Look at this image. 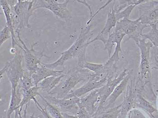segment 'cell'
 <instances>
[{
	"label": "cell",
	"mask_w": 158,
	"mask_h": 118,
	"mask_svg": "<svg viewBox=\"0 0 158 118\" xmlns=\"http://www.w3.org/2000/svg\"></svg>",
	"instance_id": "38"
},
{
	"label": "cell",
	"mask_w": 158,
	"mask_h": 118,
	"mask_svg": "<svg viewBox=\"0 0 158 118\" xmlns=\"http://www.w3.org/2000/svg\"><path fill=\"white\" fill-rule=\"evenodd\" d=\"M1 39H0V45L2 46L4 43L9 39H11V34L10 30L9 27L6 25L1 30Z\"/></svg>",
	"instance_id": "28"
},
{
	"label": "cell",
	"mask_w": 158,
	"mask_h": 118,
	"mask_svg": "<svg viewBox=\"0 0 158 118\" xmlns=\"http://www.w3.org/2000/svg\"><path fill=\"white\" fill-rule=\"evenodd\" d=\"M146 0H130V1H113V6L115 11L116 14L121 11L123 10L130 6L134 5L138 6V5L144 2Z\"/></svg>",
	"instance_id": "21"
},
{
	"label": "cell",
	"mask_w": 158,
	"mask_h": 118,
	"mask_svg": "<svg viewBox=\"0 0 158 118\" xmlns=\"http://www.w3.org/2000/svg\"><path fill=\"white\" fill-rule=\"evenodd\" d=\"M31 118H40V117H32Z\"/></svg>",
	"instance_id": "36"
},
{
	"label": "cell",
	"mask_w": 158,
	"mask_h": 118,
	"mask_svg": "<svg viewBox=\"0 0 158 118\" xmlns=\"http://www.w3.org/2000/svg\"><path fill=\"white\" fill-rule=\"evenodd\" d=\"M61 114L63 118H79L77 116H71V115H68L65 112H61Z\"/></svg>",
	"instance_id": "32"
},
{
	"label": "cell",
	"mask_w": 158,
	"mask_h": 118,
	"mask_svg": "<svg viewBox=\"0 0 158 118\" xmlns=\"http://www.w3.org/2000/svg\"><path fill=\"white\" fill-rule=\"evenodd\" d=\"M155 60L156 61V64L157 67L158 69V57L156 55L155 56Z\"/></svg>",
	"instance_id": "34"
},
{
	"label": "cell",
	"mask_w": 158,
	"mask_h": 118,
	"mask_svg": "<svg viewBox=\"0 0 158 118\" xmlns=\"http://www.w3.org/2000/svg\"><path fill=\"white\" fill-rule=\"evenodd\" d=\"M135 44L140 50V54L139 67L140 77L138 79L142 84L151 76V51L154 46L149 41L143 39H140Z\"/></svg>",
	"instance_id": "8"
},
{
	"label": "cell",
	"mask_w": 158,
	"mask_h": 118,
	"mask_svg": "<svg viewBox=\"0 0 158 118\" xmlns=\"http://www.w3.org/2000/svg\"><path fill=\"white\" fill-rule=\"evenodd\" d=\"M91 26L92 24H90L81 28L77 39L69 49L61 53L60 58L55 62L49 64L42 63V64L49 69L55 70L59 66H64L67 60L77 58V67L83 68L84 64L86 61V52L87 48L89 45V42L94 35L93 31L91 30Z\"/></svg>",
	"instance_id": "1"
},
{
	"label": "cell",
	"mask_w": 158,
	"mask_h": 118,
	"mask_svg": "<svg viewBox=\"0 0 158 118\" xmlns=\"http://www.w3.org/2000/svg\"><path fill=\"white\" fill-rule=\"evenodd\" d=\"M156 55L158 57V48H157L156 49Z\"/></svg>",
	"instance_id": "35"
},
{
	"label": "cell",
	"mask_w": 158,
	"mask_h": 118,
	"mask_svg": "<svg viewBox=\"0 0 158 118\" xmlns=\"http://www.w3.org/2000/svg\"><path fill=\"white\" fill-rule=\"evenodd\" d=\"M66 72L64 71L49 69L41 64L37 68L35 73L32 75L33 84L35 86H38V84L44 79L51 76H59Z\"/></svg>",
	"instance_id": "14"
},
{
	"label": "cell",
	"mask_w": 158,
	"mask_h": 118,
	"mask_svg": "<svg viewBox=\"0 0 158 118\" xmlns=\"http://www.w3.org/2000/svg\"><path fill=\"white\" fill-rule=\"evenodd\" d=\"M76 2H78L80 3L81 4H83L85 6L87 7L88 8L89 10V13H90V18L92 17L93 15V14L92 10L91 7H90V6L88 4V3H87V1H76Z\"/></svg>",
	"instance_id": "31"
},
{
	"label": "cell",
	"mask_w": 158,
	"mask_h": 118,
	"mask_svg": "<svg viewBox=\"0 0 158 118\" xmlns=\"http://www.w3.org/2000/svg\"><path fill=\"white\" fill-rule=\"evenodd\" d=\"M117 22L118 21L116 17V12L112 6L109 10V13L107 15L106 23L103 30H101V32L94 39L91 40L89 42V44L97 41H100L104 44L106 42V39H108L109 35L111 33V30L113 28H115L116 27Z\"/></svg>",
	"instance_id": "12"
},
{
	"label": "cell",
	"mask_w": 158,
	"mask_h": 118,
	"mask_svg": "<svg viewBox=\"0 0 158 118\" xmlns=\"http://www.w3.org/2000/svg\"><path fill=\"white\" fill-rule=\"evenodd\" d=\"M33 100L35 102L37 108L42 113L43 116H44V118H53L49 114L48 112H47L45 108H43L42 106L40 105V103L38 102L36 98H35Z\"/></svg>",
	"instance_id": "30"
},
{
	"label": "cell",
	"mask_w": 158,
	"mask_h": 118,
	"mask_svg": "<svg viewBox=\"0 0 158 118\" xmlns=\"http://www.w3.org/2000/svg\"><path fill=\"white\" fill-rule=\"evenodd\" d=\"M40 89V87L38 86H34L32 88L29 89L28 91L26 92L22 93L23 97H22V101L20 103L19 106V110L18 112V115L20 116V112L22 111V107L25 104L29 103L31 100H34L35 98L37 96H40V92H39V90Z\"/></svg>",
	"instance_id": "20"
},
{
	"label": "cell",
	"mask_w": 158,
	"mask_h": 118,
	"mask_svg": "<svg viewBox=\"0 0 158 118\" xmlns=\"http://www.w3.org/2000/svg\"><path fill=\"white\" fill-rule=\"evenodd\" d=\"M136 6L134 5L130 6L123 10L120 12L116 14V17L117 21H119L124 18H130V16L131 12Z\"/></svg>",
	"instance_id": "26"
},
{
	"label": "cell",
	"mask_w": 158,
	"mask_h": 118,
	"mask_svg": "<svg viewBox=\"0 0 158 118\" xmlns=\"http://www.w3.org/2000/svg\"><path fill=\"white\" fill-rule=\"evenodd\" d=\"M51 104H53L59 110L64 112H73L77 110L78 111L79 107L77 102L80 98L74 97L72 98H63L60 99L53 96H43Z\"/></svg>",
	"instance_id": "11"
},
{
	"label": "cell",
	"mask_w": 158,
	"mask_h": 118,
	"mask_svg": "<svg viewBox=\"0 0 158 118\" xmlns=\"http://www.w3.org/2000/svg\"><path fill=\"white\" fill-rule=\"evenodd\" d=\"M137 6L138 18L142 24L151 26L158 21V1H146Z\"/></svg>",
	"instance_id": "9"
},
{
	"label": "cell",
	"mask_w": 158,
	"mask_h": 118,
	"mask_svg": "<svg viewBox=\"0 0 158 118\" xmlns=\"http://www.w3.org/2000/svg\"><path fill=\"white\" fill-rule=\"evenodd\" d=\"M66 73L67 72L59 76H51L46 78L39 83L38 86L40 87V89L48 94L60 83L66 75Z\"/></svg>",
	"instance_id": "18"
},
{
	"label": "cell",
	"mask_w": 158,
	"mask_h": 118,
	"mask_svg": "<svg viewBox=\"0 0 158 118\" xmlns=\"http://www.w3.org/2000/svg\"><path fill=\"white\" fill-rule=\"evenodd\" d=\"M20 86L18 89H11V99L7 112V118H10V115L14 111H16L19 108V105L22 101L21 94L20 92Z\"/></svg>",
	"instance_id": "19"
},
{
	"label": "cell",
	"mask_w": 158,
	"mask_h": 118,
	"mask_svg": "<svg viewBox=\"0 0 158 118\" xmlns=\"http://www.w3.org/2000/svg\"><path fill=\"white\" fill-rule=\"evenodd\" d=\"M104 64H96L86 61L83 66V68L88 69L95 74H98L103 71Z\"/></svg>",
	"instance_id": "25"
},
{
	"label": "cell",
	"mask_w": 158,
	"mask_h": 118,
	"mask_svg": "<svg viewBox=\"0 0 158 118\" xmlns=\"http://www.w3.org/2000/svg\"><path fill=\"white\" fill-rule=\"evenodd\" d=\"M149 27V25L142 24L138 18L135 20L124 18L117 22L114 30L120 31L127 36L126 41L131 39L136 43L142 39L143 30Z\"/></svg>",
	"instance_id": "6"
},
{
	"label": "cell",
	"mask_w": 158,
	"mask_h": 118,
	"mask_svg": "<svg viewBox=\"0 0 158 118\" xmlns=\"http://www.w3.org/2000/svg\"><path fill=\"white\" fill-rule=\"evenodd\" d=\"M69 1L59 3L56 0H36L34 1V10L39 8H44L51 11L54 15L63 19L67 23L73 19L72 13L68 10Z\"/></svg>",
	"instance_id": "7"
},
{
	"label": "cell",
	"mask_w": 158,
	"mask_h": 118,
	"mask_svg": "<svg viewBox=\"0 0 158 118\" xmlns=\"http://www.w3.org/2000/svg\"><path fill=\"white\" fill-rule=\"evenodd\" d=\"M129 72L128 69H124L118 76L114 79H108L106 83L101 88L98 89L99 98L96 113L99 112L103 108L104 103L108 100L110 95L112 94L116 87L121 82Z\"/></svg>",
	"instance_id": "10"
},
{
	"label": "cell",
	"mask_w": 158,
	"mask_h": 118,
	"mask_svg": "<svg viewBox=\"0 0 158 118\" xmlns=\"http://www.w3.org/2000/svg\"><path fill=\"white\" fill-rule=\"evenodd\" d=\"M10 52L11 54H15L16 52V49H15V48H11Z\"/></svg>",
	"instance_id": "33"
},
{
	"label": "cell",
	"mask_w": 158,
	"mask_h": 118,
	"mask_svg": "<svg viewBox=\"0 0 158 118\" xmlns=\"http://www.w3.org/2000/svg\"><path fill=\"white\" fill-rule=\"evenodd\" d=\"M24 56L20 50L17 51L14 57L7 62L6 65L0 71V75L6 73L12 89H16L18 83L24 75V69L23 67Z\"/></svg>",
	"instance_id": "4"
},
{
	"label": "cell",
	"mask_w": 158,
	"mask_h": 118,
	"mask_svg": "<svg viewBox=\"0 0 158 118\" xmlns=\"http://www.w3.org/2000/svg\"><path fill=\"white\" fill-rule=\"evenodd\" d=\"M158 22H157V24H158Z\"/></svg>",
	"instance_id": "37"
},
{
	"label": "cell",
	"mask_w": 158,
	"mask_h": 118,
	"mask_svg": "<svg viewBox=\"0 0 158 118\" xmlns=\"http://www.w3.org/2000/svg\"><path fill=\"white\" fill-rule=\"evenodd\" d=\"M34 1L18 0L15 5H10L11 7V17L15 35H20L24 28L32 29L29 23V19L34 11Z\"/></svg>",
	"instance_id": "3"
},
{
	"label": "cell",
	"mask_w": 158,
	"mask_h": 118,
	"mask_svg": "<svg viewBox=\"0 0 158 118\" xmlns=\"http://www.w3.org/2000/svg\"><path fill=\"white\" fill-rule=\"evenodd\" d=\"M108 79V78H105L98 81H88L82 86L75 91H72L64 98H69L74 97L80 98L88 92L102 87L106 83Z\"/></svg>",
	"instance_id": "13"
},
{
	"label": "cell",
	"mask_w": 158,
	"mask_h": 118,
	"mask_svg": "<svg viewBox=\"0 0 158 118\" xmlns=\"http://www.w3.org/2000/svg\"><path fill=\"white\" fill-rule=\"evenodd\" d=\"M0 5L5 16L6 25L9 27L11 32L12 48H15V46H19V44L17 42L16 35L15 33L12 17H11V7L7 1L6 0H1Z\"/></svg>",
	"instance_id": "15"
},
{
	"label": "cell",
	"mask_w": 158,
	"mask_h": 118,
	"mask_svg": "<svg viewBox=\"0 0 158 118\" xmlns=\"http://www.w3.org/2000/svg\"><path fill=\"white\" fill-rule=\"evenodd\" d=\"M93 74L91 71L85 68L77 67L71 69L67 72L60 83L48 94L56 95L55 97L60 99L64 98L78 83L89 80Z\"/></svg>",
	"instance_id": "2"
},
{
	"label": "cell",
	"mask_w": 158,
	"mask_h": 118,
	"mask_svg": "<svg viewBox=\"0 0 158 118\" xmlns=\"http://www.w3.org/2000/svg\"><path fill=\"white\" fill-rule=\"evenodd\" d=\"M19 83L23 93L26 92L29 89L35 86L33 84L32 77L30 76L29 71L26 69H24V75L20 79Z\"/></svg>",
	"instance_id": "23"
},
{
	"label": "cell",
	"mask_w": 158,
	"mask_h": 118,
	"mask_svg": "<svg viewBox=\"0 0 158 118\" xmlns=\"http://www.w3.org/2000/svg\"><path fill=\"white\" fill-rule=\"evenodd\" d=\"M122 105L117 106L115 108L110 109L107 112H105L104 114L102 115H100L98 117H96L95 118H116L119 112L121 111V109L119 110V109H121Z\"/></svg>",
	"instance_id": "27"
},
{
	"label": "cell",
	"mask_w": 158,
	"mask_h": 118,
	"mask_svg": "<svg viewBox=\"0 0 158 118\" xmlns=\"http://www.w3.org/2000/svg\"><path fill=\"white\" fill-rule=\"evenodd\" d=\"M20 35H18L16 37L22 45V46L20 45L18 47L23 51L26 69L29 71L30 76L32 77V75L35 73L37 68L41 65V59L44 56L47 57V56L44 55V50H43L42 51H38L35 49V47L38 44L39 42L33 43L31 48H28L21 39Z\"/></svg>",
	"instance_id": "5"
},
{
	"label": "cell",
	"mask_w": 158,
	"mask_h": 118,
	"mask_svg": "<svg viewBox=\"0 0 158 118\" xmlns=\"http://www.w3.org/2000/svg\"><path fill=\"white\" fill-rule=\"evenodd\" d=\"M131 75V72L128 74L124 79L116 87L112 94L110 95V97L108 99V104L105 107V109H108L112 106L113 104L115 102L119 96L123 92L125 88H126L127 84L129 81L130 79Z\"/></svg>",
	"instance_id": "17"
},
{
	"label": "cell",
	"mask_w": 158,
	"mask_h": 118,
	"mask_svg": "<svg viewBox=\"0 0 158 118\" xmlns=\"http://www.w3.org/2000/svg\"><path fill=\"white\" fill-rule=\"evenodd\" d=\"M98 89L92 91L89 94L83 98H80L77 103L81 105L85 108L86 110L92 116L94 112L97 111V108L95 106L96 103H98Z\"/></svg>",
	"instance_id": "16"
},
{
	"label": "cell",
	"mask_w": 158,
	"mask_h": 118,
	"mask_svg": "<svg viewBox=\"0 0 158 118\" xmlns=\"http://www.w3.org/2000/svg\"><path fill=\"white\" fill-rule=\"evenodd\" d=\"M40 96L44 102L45 104L46 105L45 109L52 117L53 118H63L62 115H61V112H60L57 108L53 106L52 104H51L43 96V95L40 94Z\"/></svg>",
	"instance_id": "24"
},
{
	"label": "cell",
	"mask_w": 158,
	"mask_h": 118,
	"mask_svg": "<svg viewBox=\"0 0 158 118\" xmlns=\"http://www.w3.org/2000/svg\"><path fill=\"white\" fill-rule=\"evenodd\" d=\"M151 30L146 34H143L142 38L144 39L148 40L152 43L154 46L158 48V29L156 24L151 25Z\"/></svg>",
	"instance_id": "22"
},
{
	"label": "cell",
	"mask_w": 158,
	"mask_h": 118,
	"mask_svg": "<svg viewBox=\"0 0 158 118\" xmlns=\"http://www.w3.org/2000/svg\"><path fill=\"white\" fill-rule=\"evenodd\" d=\"M79 110L77 112V116L79 118H91L89 113L86 110L85 108L79 103H77Z\"/></svg>",
	"instance_id": "29"
}]
</instances>
